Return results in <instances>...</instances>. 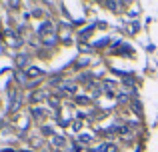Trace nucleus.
<instances>
[{
    "instance_id": "f257e3e1",
    "label": "nucleus",
    "mask_w": 158,
    "mask_h": 152,
    "mask_svg": "<svg viewBox=\"0 0 158 152\" xmlns=\"http://www.w3.org/2000/svg\"><path fill=\"white\" fill-rule=\"evenodd\" d=\"M38 34L42 36V38H48V36H54V26L50 22H44L42 26L38 28Z\"/></svg>"
},
{
    "instance_id": "f03ea898",
    "label": "nucleus",
    "mask_w": 158,
    "mask_h": 152,
    "mask_svg": "<svg viewBox=\"0 0 158 152\" xmlns=\"http://www.w3.org/2000/svg\"><path fill=\"white\" fill-rule=\"evenodd\" d=\"M44 72L40 70V68H34V66H30V68H26V76L28 78H40Z\"/></svg>"
},
{
    "instance_id": "7ed1b4c3",
    "label": "nucleus",
    "mask_w": 158,
    "mask_h": 152,
    "mask_svg": "<svg viewBox=\"0 0 158 152\" xmlns=\"http://www.w3.org/2000/svg\"><path fill=\"white\" fill-rule=\"evenodd\" d=\"M42 98H48V92H44V90H38V92H34L30 96V102H40Z\"/></svg>"
},
{
    "instance_id": "20e7f679",
    "label": "nucleus",
    "mask_w": 158,
    "mask_h": 152,
    "mask_svg": "<svg viewBox=\"0 0 158 152\" xmlns=\"http://www.w3.org/2000/svg\"><path fill=\"white\" fill-rule=\"evenodd\" d=\"M94 28H96V24H92V26H86L84 30L80 32V40H86V38H88V36L92 34V30H94Z\"/></svg>"
},
{
    "instance_id": "39448f33",
    "label": "nucleus",
    "mask_w": 158,
    "mask_h": 152,
    "mask_svg": "<svg viewBox=\"0 0 158 152\" xmlns=\"http://www.w3.org/2000/svg\"><path fill=\"white\" fill-rule=\"evenodd\" d=\"M16 64H18L20 68H24V66L28 64V56H26V54H20L18 58H16Z\"/></svg>"
},
{
    "instance_id": "423d86ee",
    "label": "nucleus",
    "mask_w": 158,
    "mask_h": 152,
    "mask_svg": "<svg viewBox=\"0 0 158 152\" xmlns=\"http://www.w3.org/2000/svg\"><path fill=\"white\" fill-rule=\"evenodd\" d=\"M62 90H66V92H76V86L70 84V82H66V84H62Z\"/></svg>"
},
{
    "instance_id": "0eeeda50",
    "label": "nucleus",
    "mask_w": 158,
    "mask_h": 152,
    "mask_svg": "<svg viewBox=\"0 0 158 152\" xmlns=\"http://www.w3.org/2000/svg\"><path fill=\"white\" fill-rule=\"evenodd\" d=\"M48 104H50L52 108L56 110V108H58V98H56V96H48Z\"/></svg>"
},
{
    "instance_id": "6e6552de",
    "label": "nucleus",
    "mask_w": 158,
    "mask_h": 152,
    "mask_svg": "<svg viewBox=\"0 0 158 152\" xmlns=\"http://www.w3.org/2000/svg\"><path fill=\"white\" fill-rule=\"evenodd\" d=\"M32 116H34V118H42V116H44V110H40V108H32Z\"/></svg>"
},
{
    "instance_id": "1a4fd4ad",
    "label": "nucleus",
    "mask_w": 158,
    "mask_h": 152,
    "mask_svg": "<svg viewBox=\"0 0 158 152\" xmlns=\"http://www.w3.org/2000/svg\"><path fill=\"white\" fill-rule=\"evenodd\" d=\"M78 140H80V142H84V144H86V142H90V140H92V136H90V134H82V136L78 138Z\"/></svg>"
},
{
    "instance_id": "9d476101",
    "label": "nucleus",
    "mask_w": 158,
    "mask_h": 152,
    "mask_svg": "<svg viewBox=\"0 0 158 152\" xmlns=\"http://www.w3.org/2000/svg\"><path fill=\"white\" fill-rule=\"evenodd\" d=\"M54 144H56V146H66V140H62V138H54Z\"/></svg>"
},
{
    "instance_id": "9b49d317",
    "label": "nucleus",
    "mask_w": 158,
    "mask_h": 152,
    "mask_svg": "<svg viewBox=\"0 0 158 152\" xmlns=\"http://www.w3.org/2000/svg\"><path fill=\"white\" fill-rule=\"evenodd\" d=\"M78 102H80V104H88L90 98H86V96H78Z\"/></svg>"
},
{
    "instance_id": "f8f14e48",
    "label": "nucleus",
    "mask_w": 158,
    "mask_h": 152,
    "mask_svg": "<svg viewBox=\"0 0 158 152\" xmlns=\"http://www.w3.org/2000/svg\"><path fill=\"white\" fill-rule=\"evenodd\" d=\"M90 152H106V144L98 146V148H94V150H90Z\"/></svg>"
},
{
    "instance_id": "ddd939ff",
    "label": "nucleus",
    "mask_w": 158,
    "mask_h": 152,
    "mask_svg": "<svg viewBox=\"0 0 158 152\" xmlns=\"http://www.w3.org/2000/svg\"><path fill=\"white\" fill-rule=\"evenodd\" d=\"M106 152H116V146H112V144H106Z\"/></svg>"
}]
</instances>
